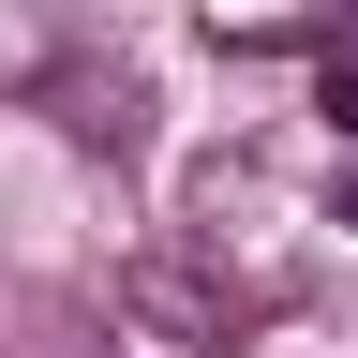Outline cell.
I'll return each mask as SVG.
<instances>
[{
	"instance_id": "obj_1",
	"label": "cell",
	"mask_w": 358,
	"mask_h": 358,
	"mask_svg": "<svg viewBox=\"0 0 358 358\" xmlns=\"http://www.w3.org/2000/svg\"><path fill=\"white\" fill-rule=\"evenodd\" d=\"M120 313H150V329H179V343H239L254 329V284H209V268H179V254H134L120 268Z\"/></svg>"
},
{
	"instance_id": "obj_4",
	"label": "cell",
	"mask_w": 358,
	"mask_h": 358,
	"mask_svg": "<svg viewBox=\"0 0 358 358\" xmlns=\"http://www.w3.org/2000/svg\"><path fill=\"white\" fill-rule=\"evenodd\" d=\"M329 224H358V164H343V194H329Z\"/></svg>"
},
{
	"instance_id": "obj_2",
	"label": "cell",
	"mask_w": 358,
	"mask_h": 358,
	"mask_svg": "<svg viewBox=\"0 0 358 358\" xmlns=\"http://www.w3.org/2000/svg\"><path fill=\"white\" fill-rule=\"evenodd\" d=\"M45 75H60V30L30 0H0V90H45Z\"/></svg>"
},
{
	"instance_id": "obj_3",
	"label": "cell",
	"mask_w": 358,
	"mask_h": 358,
	"mask_svg": "<svg viewBox=\"0 0 358 358\" xmlns=\"http://www.w3.org/2000/svg\"><path fill=\"white\" fill-rule=\"evenodd\" d=\"M313 120H329V134H358V45H343V30L313 45Z\"/></svg>"
}]
</instances>
